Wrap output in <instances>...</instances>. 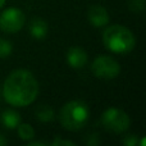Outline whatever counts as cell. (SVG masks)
I'll list each match as a JSON object with an SVG mask.
<instances>
[{"label": "cell", "mask_w": 146, "mask_h": 146, "mask_svg": "<svg viewBox=\"0 0 146 146\" xmlns=\"http://www.w3.org/2000/svg\"><path fill=\"white\" fill-rule=\"evenodd\" d=\"M129 9L135 13H141L145 10V0H129Z\"/></svg>", "instance_id": "5bb4252c"}, {"label": "cell", "mask_w": 146, "mask_h": 146, "mask_svg": "<svg viewBox=\"0 0 146 146\" xmlns=\"http://www.w3.org/2000/svg\"><path fill=\"white\" fill-rule=\"evenodd\" d=\"M5 4V0H0V9L3 8V5Z\"/></svg>", "instance_id": "d6986e66"}, {"label": "cell", "mask_w": 146, "mask_h": 146, "mask_svg": "<svg viewBox=\"0 0 146 146\" xmlns=\"http://www.w3.org/2000/svg\"><path fill=\"white\" fill-rule=\"evenodd\" d=\"M67 62H68L69 67L74 69H80L85 67V64L87 63V54L82 48L73 46L67 53Z\"/></svg>", "instance_id": "ba28073f"}, {"label": "cell", "mask_w": 146, "mask_h": 146, "mask_svg": "<svg viewBox=\"0 0 146 146\" xmlns=\"http://www.w3.org/2000/svg\"><path fill=\"white\" fill-rule=\"evenodd\" d=\"M44 146L45 142H41V141H32V142H28V146Z\"/></svg>", "instance_id": "e0dca14e"}, {"label": "cell", "mask_w": 146, "mask_h": 146, "mask_svg": "<svg viewBox=\"0 0 146 146\" xmlns=\"http://www.w3.org/2000/svg\"><path fill=\"white\" fill-rule=\"evenodd\" d=\"M51 145H53V146H58V145H68V146H73L74 144H73L72 141H67V140H62L60 137H56L55 140H53V141H51Z\"/></svg>", "instance_id": "2e32d148"}, {"label": "cell", "mask_w": 146, "mask_h": 146, "mask_svg": "<svg viewBox=\"0 0 146 146\" xmlns=\"http://www.w3.org/2000/svg\"><path fill=\"white\" fill-rule=\"evenodd\" d=\"M1 122L7 128L13 129L17 128L18 124L21 123V115L13 109H7L1 113Z\"/></svg>", "instance_id": "30bf717a"}, {"label": "cell", "mask_w": 146, "mask_h": 146, "mask_svg": "<svg viewBox=\"0 0 146 146\" xmlns=\"http://www.w3.org/2000/svg\"><path fill=\"white\" fill-rule=\"evenodd\" d=\"M26 17L18 8L5 9L0 14V30L5 33H15L25 26Z\"/></svg>", "instance_id": "8992f818"}, {"label": "cell", "mask_w": 146, "mask_h": 146, "mask_svg": "<svg viewBox=\"0 0 146 146\" xmlns=\"http://www.w3.org/2000/svg\"><path fill=\"white\" fill-rule=\"evenodd\" d=\"M103 44L109 51L115 54L131 53L136 46V38L131 30L121 25L109 26L103 32Z\"/></svg>", "instance_id": "7a4b0ae2"}, {"label": "cell", "mask_w": 146, "mask_h": 146, "mask_svg": "<svg viewBox=\"0 0 146 146\" xmlns=\"http://www.w3.org/2000/svg\"><path fill=\"white\" fill-rule=\"evenodd\" d=\"M88 117H90L88 106L81 100H72L60 109L59 121L62 126L68 131H78L85 127Z\"/></svg>", "instance_id": "3957f363"}, {"label": "cell", "mask_w": 146, "mask_h": 146, "mask_svg": "<svg viewBox=\"0 0 146 146\" xmlns=\"http://www.w3.org/2000/svg\"><path fill=\"white\" fill-rule=\"evenodd\" d=\"M0 98H1V90H0Z\"/></svg>", "instance_id": "ffe728a7"}, {"label": "cell", "mask_w": 146, "mask_h": 146, "mask_svg": "<svg viewBox=\"0 0 146 146\" xmlns=\"http://www.w3.org/2000/svg\"><path fill=\"white\" fill-rule=\"evenodd\" d=\"M87 17L94 27H104L109 23L108 10L101 5H92L87 12Z\"/></svg>", "instance_id": "52a82bcc"}, {"label": "cell", "mask_w": 146, "mask_h": 146, "mask_svg": "<svg viewBox=\"0 0 146 146\" xmlns=\"http://www.w3.org/2000/svg\"><path fill=\"white\" fill-rule=\"evenodd\" d=\"M13 46L10 44V41L5 40V38H0V59L8 58L12 54Z\"/></svg>", "instance_id": "4fadbf2b"}, {"label": "cell", "mask_w": 146, "mask_h": 146, "mask_svg": "<svg viewBox=\"0 0 146 146\" xmlns=\"http://www.w3.org/2000/svg\"><path fill=\"white\" fill-rule=\"evenodd\" d=\"M7 144H8V141L5 140V137L0 135V146H4V145H7Z\"/></svg>", "instance_id": "ac0fdd59"}, {"label": "cell", "mask_w": 146, "mask_h": 146, "mask_svg": "<svg viewBox=\"0 0 146 146\" xmlns=\"http://www.w3.org/2000/svg\"><path fill=\"white\" fill-rule=\"evenodd\" d=\"M123 144L126 146H135L137 144V139L133 136V135H128L127 137H124Z\"/></svg>", "instance_id": "9a60e30c"}, {"label": "cell", "mask_w": 146, "mask_h": 146, "mask_svg": "<svg viewBox=\"0 0 146 146\" xmlns=\"http://www.w3.org/2000/svg\"><path fill=\"white\" fill-rule=\"evenodd\" d=\"M18 136L22 140L30 141L35 137V129L32 128V126L28 123H19L18 124Z\"/></svg>", "instance_id": "7c38bea8"}, {"label": "cell", "mask_w": 146, "mask_h": 146, "mask_svg": "<svg viewBox=\"0 0 146 146\" xmlns=\"http://www.w3.org/2000/svg\"><path fill=\"white\" fill-rule=\"evenodd\" d=\"M101 124L111 133H123L129 128L131 119L126 111L118 108H109L101 115Z\"/></svg>", "instance_id": "277c9868"}, {"label": "cell", "mask_w": 146, "mask_h": 146, "mask_svg": "<svg viewBox=\"0 0 146 146\" xmlns=\"http://www.w3.org/2000/svg\"><path fill=\"white\" fill-rule=\"evenodd\" d=\"M36 118L40 122H51L55 118L54 110L50 105H40L36 109Z\"/></svg>", "instance_id": "8fae6325"}, {"label": "cell", "mask_w": 146, "mask_h": 146, "mask_svg": "<svg viewBox=\"0 0 146 146\" xmlns=\"http://www.w3.org/2000/svg\"><path fill=\"white\" fill-rule=\"evenodd\" d=\"M91 71L95 74V77L101 80H113L118 77L121 72L118 62L109 55H100L92 62Z\"/></svg>", "instance_id": "5b68a950"}, {"label": "cell", "mask_w": 146, "mask_h": 146, "mask_svg": "<svg viewBox=\"0 0 146 146\" xmlns=\"http://www.w3.org/2000/svg\"><path fill=\"white\" fill-rule=\"evenodd\" d=\"M30 33L32 37L41 40L45 38L48 35V25L41 18H33L30 23Z\"/></svg>", "instance_id": "9c48e42d"}, {"label": "cell", "mask_w": 146, "mask_h": 146, "mask_svg": "<svg viewBox=\"0 0 146 146\" xmlns=\"http://www.w3.org/2000/svg\"><path fill=\"white\" fill-rule=\"evenodd\" d=\"M38 95V82L27 69H15L7 77L3 86L5 101L15 108L28 106Z\"/></svg>", "instance_id": "6da1fadb"}]
</instances>
